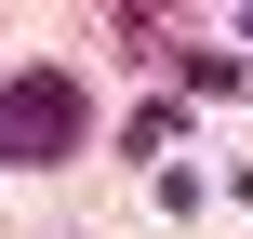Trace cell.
<instances>
[{
	"instance_id": "obj_1",
	"label": "cell",
	"mask_w": 253,
	"mask_h": 239,
	"mask_svg": "<svg viewBox=\"0 0 253 239\" xmlns=\"http://www.w3.org/2000/svg\"><path fill=\"white\" fill-rule=\"evenodd\" d=\"M80 133H93V93L67 67H13L0 80V173H53V160H80Z\"/></svg>"
}]
</instances>
